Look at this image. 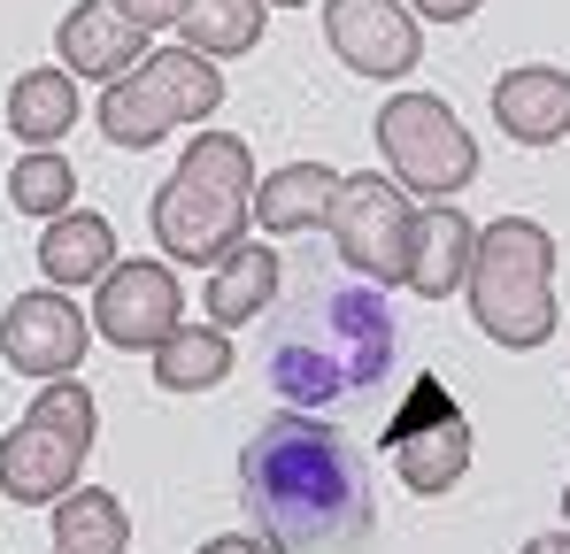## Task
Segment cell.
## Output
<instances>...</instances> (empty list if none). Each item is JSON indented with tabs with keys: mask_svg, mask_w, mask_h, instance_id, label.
<instances>
[{
	"mask_svg": "<svg viewBox=\"0 0 570 554\" xmlns=\"http://www.w3.org/2000/svg\"><path fill=\"white\" fill-rule=\"evenodd\" d=\"M239 501L278 554H363L379 524L363 455L301 408L271 416L239 447Z\"/></svg>",
	"mask_w": 570,
	"mask_h": 554,
	"instance_id": "cell-1",
	"label": "cell"
},
{
	"mask_svg": "<svg viewBox=\"0 0 570 554\" xmlns=\"http://www.w3.org/2000/svg\"><path fill=\"white\" fill-rule=\"evenodd\" d=\"M393 363V308L371 285H340L316 293L301 324H285V339L271 347V385L293 408H324L340 393L379 385Z\"/></svg>",
	"mask_w": 570,
	"mask_h": 554,
	"instance_id": "cell-2",
	"label": "cell"
},
{
	"mask_svg": "<svg viewBox=\"0 0 570 554\" xmlns=\"http://www.w3.org/2000/svg\"><path fill=\"white\" fill-rule=\"evenodd\" d=\"M247 224H255V155H247V139L200 131L178 155L170 185L155 192V247L170 263L216 270L247 239Z\"/></svg>",
	"mask_w": 570,
	"mask_h": 554,
	"instance_id": "cell-3",
	"label": "cell"
},
{
	"mask_svg": "<svg viewBox=\"0 0 570 554\" xmlns=\"http://www.w3.org/2000/svg\"><path fill=\"white\" fill-rule=\"evenodd\" d=\"M471 316L485 339L501 347H548L556 332V239L532 216H501L485 224L471 247Z\"/></svg>",
	"mask_w": 570,
	"mask_h": 554,
	"instance_id": "cell-4",
	"label": "cell"
},
{
	"mask_svg": "<svg viewBox=\"0 0 570 554\" xmlns=\"http://www.w3.org/2000/svg\"><path fill=\"white\" fill-rule=\"evenodd\" d=\"M100 439V408L78 377H47V393L23 408V424L0 439V493L16 508H55L78 477L86 455Z\"/></svg>",
	"mask_w": 570,
	"mask_h": 554,
	"instance_id": "cell-5",
	"label": "cell"
},
{
	"mask_svg": "<svg viewBox=\"0 0 570 554\" xmlns=\"http://www.w3.org/2000/svg\"><path fill=\"white\" fill-rule=\"evenodd\" d=\"M216 100H224V70L193 47H163V55H139L124 78H108L94 123L108 147H155L178 123H208Z\"/></svg>",
	"mask_w": 570,
	"mask_h": 554,
	"instance_id": "cell-6",
	"label": "cell"
},
{
	"mask_svg": "<svg viewBox=\"0 0 570 554\" xmlns=\"http://www.w3.org/2000/svg\"><path fill=\"white\" fill-rule=\"evenodd\" d=\"M379 155L393 162L401 192H424V200H455L478 178V139L463 131V116L440 100V92H393L379 116Z\"/></svg>",
	"mask_w": 570,
	"mask_h": 554,
	"instance_id": "cell-7",
	"label": "cell"
},
{
	"mask_svg": "<svg viewBox=\"0 0 570 554\" xmlns=\"http://www.w3.org/2000/svg\"><path fill=\"white\" fill-rule=\"evenodd\" d=\"M324 224H332V247L347 255V270L371 277V285H393V277L409 270V231H416V208H409V192L379 170H355V178L332 185V208H324Z\"/></svg>",
	"mask_w": 570,
	"mask_h": 554,
	"instance_id": "cell-8",
	"label": "cell"
},
{
	"mask_svg": "<svg viewBox=\"0 0 570 554\" xmlns=\"http://www.w3.org/2000/svg\"><path fill=\"white\" fill-rule=\"evenodd\" d=\"M385 447H393V469H401L409 493H455V477L471 469V416L448 400L440 377H416Z\"/></svg>",
	"mask_w": 570,
	"mask_h": 554,
	"instance_id": "cell-9",
	"label": "cell"
},
{
	"mask_svg": "<svg viewBox=\"0 0 570 554\" xmlns=\"http://www.w3.org/2000/svg\"><path fill=\"white\" fill-rule=\"evenodd\" d=\"M178 308H186V293H178L170 263H108L100 300H94V332L108 347H124V355H155L186 324Z\"/></svg>",
	"mask_w": 570,
	"mask_h": 554,
	"instance_id": "cell-10",
	"label": "cell"
},
{
	"mask_svg": "<svg viewBox=\"0 0 570 554\" xmlns=\"http://www.w3.org/2000/svg\"><path fill=\"white\" fill-rule=\"evenodd\" d=\"M324 39L355 78H409L424 62V31L401 0H324Z\"/></svg>",
	"mask_w": 570,
	"mask_h": 554,
	"instance_id": "cell-11",
	"label": "cell"
},
{
	"mask_svg": "<svg viewBox=\"0 0 570 554\" xmlns=\"http://www.w3.org/2000/svg\"><path fill=\"white\" fill-rule=\"evenodd\" d=\"M0 355L23 377H70L86 363V316L47 285V293H16L0 316Z\"/></svg>",
	"mask_w": 570,
	"mask_h": 554,
	"instance_id": "cell-12",
	"label": "cell"
},
{
	"mask_svg": "<svg viewBox=\"0 0 570 554\" xmlns=\"http://www.w3.org/2000/svg\"><path fill=\"white\" fill-rule=\"evenodd\" d=\"M147 55V31L116 8V0H78L62 23H55V62L70 70V78H124L131 62Z\"/></svg>",
	"mask_w": 570,
	"mask_h": 554,
	"instance_id": "cell-13",
	"label": "cell"
},
{
	"mask_svg": "<svg viewBox=\"0 0 570 554\" xmlns=\"http://www.w3.org/2000/svg\"><path fill=\"white\" fill-rule=\"evenodd\" d=\"M493 123H501L517 147H556L570 131V70L524 62V70L493 78Z\"/></svg>",
	"mask_w": 570,
	"mask_h": 554,
	"instance_id": "cell-14",
	"label": "cell"
},
{
	"mask_svg": "<svg viewBox=\"0 0 570 554\" xmlns=\"http://www.w3.org/2000/svg\"><path fill=\"white\" fill-rule=\"evenodd\" d=\"M471 247H478V224L455 200H432L416 216V231H409V270H401V285L424 293V300H448L471 277Z\"/></svg>",
	"mask_w": 570,
	"mask_h": 554,
	"instance_id": "cell-15",
	"label": "cell"
},
{
	"mask_svg": "<svg viewBox=\"0 0 570 554\" xmlns=\"http://www.w3.org/2000/svg\"><path fill=\"white\" fill-rule=\"evenodd\" d=\"M116 263V231H108V216L94 208H62L55 224H47V239H39V270L55 293H70V285H100Z\"/></svg>",
	"mask_w": 570,
	"mask_h": 554,
	"instance_id": "cell-16",
	"label": "cell"
},
{
	"mask_svg": "<svg viewBox=\"0 0 570 554\" xmlns=\"http://www.w3.org/2000/svg\"><path fill=\"white\" fill-rule=\"evenodd\" d=\"M8 131L16 147H55L62 131H78V78L55 62V70H23L8 86Z\"/></svg>",
	"mask_w": 570,
	"mask_h": 554,
	"instance_id": "cell-17",
	"label": "cell"
},
{
	"mask_svg": "<svg viewBox=\"0 0 570 554\" xmlns=\"http://www.w3.org/2000/svg\"><path fill=\"white\" fill-rule=\"evenodd\" d=\"M332 170L324 162H285V170H271V178H255V224L263 231H316L324 224V208H332Z\"/></svg>",
	"mask_w": 570,
	"mask_h": 554,
	"instance_id": "cell-18",
	"label": "cell"
},
{
	"mask_svg": "<svg viewBox=\"0 0 570 554\" xmlns=\"http://www.w3.org/2000/svg\"><path fill=\"white\" fill-rule=\"evenodd\" d=\"M278 300V255L271 247H232L224 263H216V277H208V324H247V316H263Z\"/></svg>",
	"mask_w": 570,
	"mask_h": 554,
	"instance_id": "cell-19",
	"label": "cell"
},
{
	"mask_svg": "<svg viewBox=\"0 0 570 554\" xmlns=\"http://www.w3.org/2000/svg\"><path fill=\"white\" fill-rule=\"evenodd\" d=\"M232 377V339L224 324H178L163 347H155V385L163 393H208Z\"/></svg>",
	"mask_w": 570,
	"mask_h": 554,
	"instance_id": "cell-20",
	"label": "cell"
},
{
	"mask_svg": "<svg viewBox=\"0 0 570 554\" xmlns=\"http://www.w3.org/2000/svg\"><path fill=\"white\" fill-rule=\"evenodd\" d=\"M131 540V524H124V501L116 493H100V485H70L62 501H55V547L47 554H124Z\"/></svg>",
	"mask_w": 570,
	"mask_h": 554,
	"instance_id": "cell-21",
	"label": "cell"
},
{
	"mask_svg": "<svg viewBox=\"0 0 570 554\" xmlns=\"http://www.w3.org/2000/svg\"><path fill=\"white\" fill-rule=\"evenodd\" d=\"M263 8H271V0H186L178 31H186L193 55L224 62V55H247V47L263 39Z\"/></svg>",
	"mask_w": 570,
	"mask_h": 554,
	"instance_id": "cell-22",
	"label": "cell"
},
{
	"mask_svg": "<svg viewBox=\"0 0 570 554\" xmlns=\"http://www.w3.org/2000/svg\"><path fill=\"white\" fill-rule=\"evenodd\" d=\"M70 192H78V170L55 155V147H23V162L8 170V200H16V216H62L70 208Z\"/></svg>",
	"mask_w": 570,
	"mask_h": 554,
	"instance_id": "cell-23",
	"label": "cell"
},
{
	"mask_svg": "<svg viewBox=\"0 0 570 554\" xmlns=\"http://www.w3.org/2000/svg\"><path fill=\"white\" fill-rule=\"evenodd\" d=\"M116 8H124L139 31H163V23H178V16H186V0H116Z\"/></svg>",
	"mask_w": 570,
	"mask_h": 554,
	"instance_id": "cell-24",
	"label": "cell"
},
{
	"mask_svg": "<svg viewBox=\"0 0 570 554\" xmlns=\"http://www.w3.org/2000/svg\"><path fill=\"white\" fill-rule=\"evenodd\" d=\"M409 16H432V23H463V16H478V0H409Z\"/></svg>",
	"mask_w": 570,
	"mask_h": 554,
	"instance_id": "cell-25",
	"label": "cell"
},
{
	"mask_svg": "<svg viewBox=\"0 0 570 554\" xmlns=\"http://www.w3.org/2000/svg\"><path fill=\"white\" fill-rule=\"evenodd\" d=\"M200 554H278V547H271L263 532H224V540H208Z\"/></svg>",
	"mask_w": 570,
	"mask_h": 554,
	"instance_id": "cell-26",
	"label": "cell"
},
{
	"mask_svg": "<svg viewBox=\"0 0 570 554\" xmlns=\"http://www.w3.org/2000/svg\"><path fill=\"white\" fill-rule=\"evenodd\" d=\"M517 554H570V532H548V540H524Z\"/></svg>",
	"mask_w": 570,
	"mask_h": 554,
	"instance_id": "cell-27",
	"label": "cell"
},
{
	"mask_svg": "<svg viewBox=\"0 0 570 554\" xmlns=\"http://www.w3.org/2000/svg\"><path fill=\"white\" fill-rule=\"evenodd\" d=\"M271 8H301V0H271Z\"/></svg>",
	"mask_w": 570,
	"mask_h": 554,
	"instance_id": "cell-28",
	"label": "cell"
},
{
	"mask_svg": "<svg viewBox=\"0 0 570 554\" xmlns=\"http://www.w3.org/2000/svg\"><path fill=\"white\" fill-rule=\"evenodd\" d=\"M563 516H570V485H563Z\"/></svg>",
	"mask_w": 570,
	"mask_h": 554,
	"instance_id": "cell-29",
	"label": "cell"
}]
</instances>
